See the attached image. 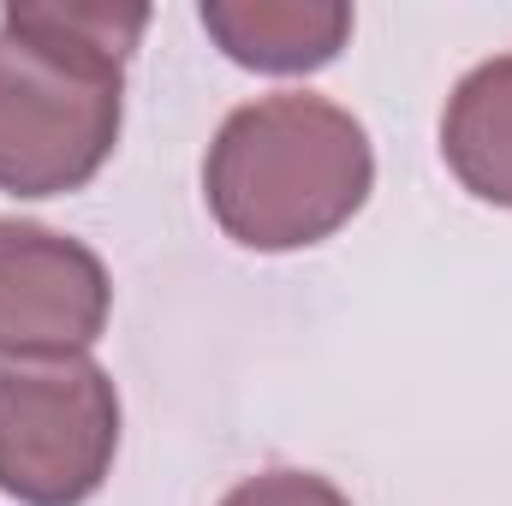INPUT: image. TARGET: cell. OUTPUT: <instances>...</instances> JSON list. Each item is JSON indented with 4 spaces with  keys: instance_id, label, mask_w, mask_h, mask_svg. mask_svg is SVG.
Listing matches in <instances>:
<instances>
[{
    "instance_id": "cell-1",
    "label": "cell",
    "mask_w": 512,
    "mask_h": 506,
    "mask_svg": "<svg viewBox=\"0 0 512 506\" xmlns=\"http://www.w3.org/2000/svg\"><path fill=\"white\" fill-rule=\"evenodd\" d=\"M149 6L12 0L0 12V191L60 197L102 173Z\"/></svg>"
},
{
    "instance_id": "cell-2",
    "label": "cell",
    "mask_w": 512,
    "mask_h": 506,
    "mask_svg": "<svg viewBox=\"0 0 512 506\" xmlns=\"http://www.w3.org/2000/svg\"><path fill=\"white\" fill-rule=\"evenodd\" d=\"M376 185L370 131L340 102L286 90L227 114L203 161V197L245 251H304L340 233Z\"/></svg>"
},
{
    "instance_id": "cell-3",
    "label": "cell",
    "mask_w": 512,
    "mask_h": 506,
    "mask_svg": "<svg viewBox=\"0 0 512 506\" xmlns=\"http://www.w3.org/2000/svg\"><path fill=\"white\" fill-rule=\"evenodd\" d=\"M120 453V393L96 358H0V495L84 506Z\"/></svg>"
},
{
    "instance_id": "cell-4",
    "label": "cell",
    "mask_w": 512,
    "mask_h": 506,
    "mask_svg": "<svg viewBox=\"0 0 512 506\" xmlns=\"http://www.w3.org/2000/svg\"><path fill=\"white\" fill-rule=\"evenodd\" d=\"M114 310L102 256L54 227L0 221V352L84 358Z\"/></svg>"
},
{
    "instance_id": "cell-5",
    "label": "cell",
    "mask_w": 512,
    "mask_h": 506,
    "mask_svg": "<svg viewBox=\"0 0 512 506\" xmlns=\"http://www.w3.org/2000/svg\"><path fill=\"white\" fill-rule=\"evenodd\" d=\"M203 30L215 48L251 72H316L352 36L346 0H203Z\"/></svg>"
},
{
    "instance_id": "cell-6",
    "label": "cell",
    "mask_w": 512,
    "mask_h": 506,
    "mask_svg": "<svg viewBox=\"0 0 512 506\" xmlns=\"http://www.w3.org/2000/svg\"><path fill=\"white\" fill-rule=\"evenodd\" d=\"M441 155L471 197L512 209V54L459 78L441 114Z\"/></svg>"
},
{
    "instance_id": "cell-7",
    "label": "cell",
    "mask_w": 512,
    "mask_h": 506,
    "mask_svg": "<svg viewBox=\"0 0 512 506\" xmlns=\"http://www.w3.org/2000/svg\"><path fill=\"white\" fill-rule=\"evenodd\" d=\"M221 506H352V501L316 471H262V477H245Z\"/></svg>"
}]
</instances>
